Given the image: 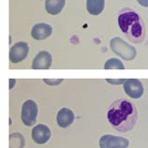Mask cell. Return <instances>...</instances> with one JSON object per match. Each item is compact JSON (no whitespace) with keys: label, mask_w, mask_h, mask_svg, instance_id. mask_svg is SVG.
<instances>
[{"label":"cell","mask_w":148,"mask_h":148,"mask_svg":"<svg viewBox=\"0 0 148 148\" xmlns=\"http://www.w3.org/2000/svg\"><path fill=\"white\" fill-rule=\"evenodd\" d=\"M52 32L53 29L50 25L40 23V24H37L33 26L32 30H31V36L37 40H43L50 37Z\"/></svg>","instance_id":"obj_10"},{"label":"cell","mask_w":148,"mask_h":148,"mask_svg":"<svg viewBox=\"0 0 148 148\" xmlns=\"http://www.w3.org/2000/svg\"><path fill=\"white\" fill-rule=\"evenodd\" d=\"M137 118V109L127 99L115 100L109 108L108 121L115 130L119 132H127L133 130Z\"/></svg>","instance_id":"obj_1"},{"label":"cell","mask_w":148,"mask_h":148,"mask_svg":"<svg viewBox=\"0 0 148 148\" xmlns=\"http://www.w3.org/2000/svg\"><path fill=\"white\" fill-rule=\"evenodd\" d=\"M105 69H124L125 67L121 61L117 58H111L104 64Z\"/></svg>","instance_id":"obj_15"},{"label":"cell","mask_w":148,"mask_h":148,"mask_svg":"<svg viewBox=\"0 0 148 148\" xmlns=\"http://www.w3.org/2000/svg\"><path fill=\"white\" fill-rule=\"evenodd\" d=\"M124 91L131 99H140L143 94V85L138 79H127L124 83Z\"/></svg>","instance_id":"obj_7"},{"label":"cell","mask_w":148,"mask_h":148,"mask_svg":"<svg viewBox=\"0 0 148 148\" xmlns=\"http://www.w3.org/2000/svg\"><path fill=\"white\" fill-rule=\"evenodd\" d=\"M44 82L47 84H50V85H57L61 84V82H63L62 79H59V80H48V79H44Z\"/></svg>","instance_id":"obj_16"},{"label":"cell","mask_w":148,"mask_h":148,"mask_svg":"<svg viewBox=\"0 0 148 148\" xmlns=\"http://www.w3.org/2000/svg\"><path fill=\"white\" fill-rule=\"evenodd\" d=\"M32 139L38 145H43L51 138V130L46 125H37L32 130Z\"/></svg>","instance_id":"obj_8"},{"label":"cell","mask_w":148,"mask_h":148,"mask_svg":"<svg viewBox=\"0 0 148 148\" xmlns=\"http://www.w3.org/2000/svg\"><path fill=\"white\" fill-rule=\"evenodd\" d=\"M140 5H142L143 7L148 8V0H137Z\"/></svg>","instance_id":"obj_18"},{"label":"cell","mask_w":148,"mask_h":148,"mask_svg":"<svg viewBox=\"0 0 148 148\" xmlns=\"http://www.w3.org/2000/svg\"><path fill=\"white\" fill-rule=\"evenodd\" d=\"M127 80V79H126ZM125 79H120V80H110V79H107L106 81L108 82L109 84H124L126 82Z\"/></svg>","instance_id":"obj_17"},{"label":"cell","mask_w":148,"mask_h":148,"mask_svg":"<svg viewBox=\"0 0 148 148\" xmlns=\"http://www.w3.org/2000/svg\"><path fill=\"white\" fill-rule=\"evenodd\" d=\"M105 0H86V9L92 15H99L104 10Z\"/></svg>","instance_id":"obj_13"},{"label":"cell","mask_w":148,"mask_h":148,"mask_svg":"<svg viewBox=\"0 0 148 148\" xmlns=\"http://www.w3.org/2000/svg\"><path fill=\"white\" fill-rule=\"evenodd\" d=\"M110 46L112 52L124 60H133L136 56V49L120 38H112L110 42Z\"/></svg>","instance_id":"obj_3"},{"label":"cell","mask_w":148,"mask_h":148,"mask_svg":"<svg viewBox=\"0 0 148 148\" xmlns=\"http://www.w3.org/2000/svg\"><path fill=\"white\" fill-rule=\"evenodd\" d=\"M25 140L21 133L10 135V148H24Z\"/></svg>","instance_id":"obj_14"},{"label":"cell","mask_w":148,"mask_h":148,"mask_svg":"<svg viewBox=\"0 0 148 148\" xmlns=\"http://www.w3.org/2000/svg\"><path fill=\"white\" fill-rule=\"evenodd\" d=\"M66 0H46L45 9L49 14H59L65 7Z\"/></svg>","instance_id":"obj_12"},{"label":"cell","mask_w":148,"mask_h":148,"mask_svg":"<svg viewBox=\"0 0 148 148\" xmlns=\"http://www.w3.org/2000/svg\"><path fill=\"white\" fill-rule=\"evenodd\" d=\"M118 25L130 41L141 43L145 37V27L142 16L131 9H123L119 12Z\"/></svg>","instance_id":"obj_2"},{"label":"cell","mask_w":148,"mask_h":148,"mask_svg":"<svg viewBox=\"0 0 148 148\" xmlns=\"http://www.w3.org/2000/svg\"><path fill=\"white\" fill-rule=\"evenodd\" d=\"M130 142L121 136L104 135L99 139L100 148H127Z\"/></svg>","instance_id":"obj_5"},{"label":"cell","mask_w":148,"mask_h":148,"mask_svg":"<svg viewBox=\"0 0 148 148\" xmlns=\"http://www.w3.org/2000/svg\"><path fill=\"white\" fill-rule=\"evenodd\" d=\"M52 65V56L46 51H41L35 56L32 64L34 69H48Z\"/></svg>","instance_id":"obj_9"},{"label":"cell","mask_w":148,"mask_h":148,"mask_svg":"<svg viewBox=\"0 0 148 148\" xmlns=\"http://www.w3.org/2000/svg\"><path fill=\"white\" fill-rule=\"evenodd\" d=\"M29 52V46L26 42L20 41L14 44L10 50V60L16 64L25 59Z\"/></svg>","instance_id":"obj_6"},{"label":"cell","mask_w":148,"mask_h":148,"mask_svg":"<svg viewBox=\"0 0 148 148\" xmlns=\"http://www.w3.org/2000/svg\"><path fill=\"white\" fill-rule=\"evenodd\" d=\"M56 121L58 126L61 127H68L73 123L74 121V114L71 109L62 108L58 112L56 116Z\"/></svg>","instance_id":"obj_11"},{"label":"cell","mask_w":148,"mask_h":148,"mask_svg":"<svg viewBox=\"0 0 148 148\" xmlns=\"http://www.w3.org/2000/svg\"><path fill=\"white\" fill-rule=\"evenodd\" d=\"M38 112V110L37 103L32 99L26 100L25 102L23 104V107H22L21 118H22L23 123L27 127L34 126L37 122Z\"/></svg>","instance_id":"obj_4"}]
</instances>
